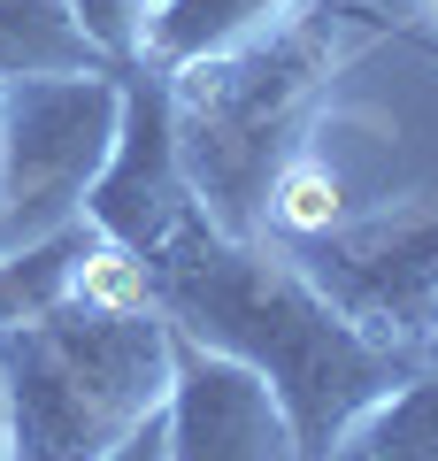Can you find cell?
I'll return each instance as SVG.
<instances>
[{
	"label": "cell",
	"instance_id": "9",
	"mask_svg": "<svg viewBox=\"0 0 438 461\" xmlns=\"http://www.w3.org/2000/svg\"><path fill=\"white\" fill-rule=\"evenodd\" d=\"M78 69H115L69 16V0H0V85L16 77H78Z\"/></svg>",
	"mask_w": 438,
	"mask_h": 461
},
{
	"label": "cell",
	"instance_id": "13",
	"mask_svg": "<svg viewBox=\"0 0 438 461\" xmlns=\"http://www.w3.org/2000/svg\"><path fill=\"white\" fill-rule=\"evenodd\" d=\"M69 16H78L85 39L123 69V62L146 54V16H154V0H69Z\"/></svg>",
	"mask_w": 438,
	"mask_h": 461
},
{
	"label": "cell",
	"instance_id": "12",
	"mask_svg": "<svg viewBox=\"0 0 438 461\" xmlns=\"http://www.w3.org/2000/svg\"><path fill=\"white\" fill-rule=\"evenodd\" d=\"M331 223H339V177L315 154H292L269 185V239L277 247H300V239H324Z\"/></svg>",
	"mask_w": 438,
	"mask_h": 461
},
{
	"label": "cell",
	"instance_id": "14",
	"mask_svg": "<svg viewBox=\"0 0 438 461\" xmlns=\"http://www.w3.org/2000/svg\"><path fill=\"white\" fill-rule=\"evenodd\" d=\"M100 461H169V430H162V408L146 415V423H131V430H123V438H115Z\"/></svg>",
	"mask_w": 438,
	"mask_h": 461
},
{
	"label": "cell",
	"instance_id": "4",
	"mask_svg": "<svg viewBox=\"0 0 438 461\" xmlns=\"http://www.w3.org/2000/svg\"><path fill=\"white\" fill-rule=\"evenodd\" d=\"M123 123V77H16L0 85V247L47 239L85 215V185L100 177Z\"/></svg>",
	"mask_w": 438,
	"mask_h": 461
},
{
	"label": "cell",
	"instance_id": "10",
	"mask_svg": "<svg viewBox=\"0 0 438 461\" xmlns=\"http://www.w3.org/2000/svg\"><path fill=\"white\" fill-rule=\"evenodd\" d=\"M93 239H100V230L78 215V223L47 230V239L0 247V330H16V323H32V315L62 308L69 285H78V262L93 254Z\"/></svg>",
	"mask_w": 438,
	"mask_h": 461
},
{
	"label": "cell",
	"instance_id": "3",
	"mask_svg": "<svg viewBox=\"0 0 438 461\" xmlns=\"http://www.w3.org/2000/svg\"><path fill=\"white\" fill-rule=\"evenodd\" d=\"M8 377V461H100L169 393V315L139 308H62L0 330Z\"/></svg>",
	"mask_w": 438,
	"mask_h": 461
},
{
	"label": "cell",
	"instance_id": "8",
	"mask_svg": "<svg viewBox=\"0 0 438 461\" xmlns=\"http://www.w3.org/2000/svg\"><path fill=\"white\" fill-rule=\"evenodd\" d=\"M292 0H154L146 16V62L154 69H193L208 54L246 47L254 32H269Z\"/></svg>",
	"mask_w": 438,
	"mask_h": 461
},
{
	"label": "cell",
	"instance_id": "15",
	"mask_svg": "<svg viewBox=\"0 0 438 461\" xmlns=\"http://www.w3.org/2000/svg\"><path fill=\"white\" fill-rule=\"evenodd\" d=\"M0 461H8V377H0Z\"/></svg>",
	"mask_w": 438,
	"mask_h": 461
},
{
	"label": "cell",
	"instance_id": "16",
	"mask_svg": "<svg viewBox=\"0 0 438 461\" xmlns=\"http://www.w3.org/2000/svg\"><path fill=\"white\" fill-rule=\"evenodd\" d=\"M431 362H438V354H431Z\"/></svg>",
	"mask_w": 438,
	"mask_h": 461
},
{
	"label": "cell",
	"instance_id": "5",
	"mask_svg": "<svg viewBox=\"0 0 438 461\" xmlns=\"http://www.w3.org/2000/svg\"><path fill=\"white\" fill-rule=\"evenodd\" d=\"M370 339L400 346L415 362L438 354V208L377 215V223H331L324 239L285 247Z\"/></svg>",
	"mask_w": 438,
	"mask_h": 461
},
{
	"label": "cell",
	"instance_id": "2",
	"mask_svg": "<svg viewBox=\"0 0 438 461\" xmlns=\"http://www.w3.org/2000/svg\"><path fill=\"white\" fill-rule=\"evenodd\" d=\"M385 32L392 16L370 8V0H292L246 47L208 54L193 69H169L185 177H193L200 215L215 230L269 239V185L300 154V131H308L331 69Z\"/></svg>",
	"mask_w": 438,
	"mask_h": 461
},
{
	"label": "cell",
	"instance_id": "7",
	"mask_svg": "<svg viewBox=\"0 0 438 461\" xmlns=\"http://www.w3.org/2000/svg\"><path fill=\"white\" fill-rule=\"evenodd\" d=\"M169 461H300L285 400L254 362L169 323V393H162Z\"/></svg>",
	"mask_w": 438,
	"mask_h": 461
},
{
	"label": "cell",
	"instance_id": "1",
	"mask_svg": "<svg viewBox=\"0 0 438 461\" xmlns=\"http://www.w3.org/2000/svg\"><path fill=\"white\" fill-rule=\"evenodd\" d=\"M139 269H146V300L178 330L224 346L269 377V393L292 415L300 461H324L392 384L423 369L415 354L370 339L277 239H231L208 215H193Z\"/></svg>",
	"mask_w": 438,
	"mask_h": 461
},
{
	"label": "cell",
	"instance_id": "11",
	"mask_svg": "<svg viewBox=\"0 0 438 461\" xmlns=\"http://www.w3.org/2000/svg\"><path fill=\"white\" fill-rule=\"evenodd\" d=\"M324 461H438V362L392 384Z\"/></svg>",
	"mask_w": 438,
	"mask_h": 461
},
{
	"label": "cell",
	"instance_id": "6",
	"mask_svg": "<svg viewBox=\"0 0 438 461\" xmlns=\"http://www.w3.org/2000/svg\"><path fill=\"white\" fill-rule=\"evenodd\" d=\"M123 77V123L115 147L100 162V177L85 185V223L123 247L131 262H146L154 247H169L185 223L200 215V193L185 177V147H178V100H169V69L139 62L115 69Z\"/></svg>",
	"mask_w": 438,
	"mask_h": 461
}]
</instances>
